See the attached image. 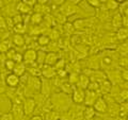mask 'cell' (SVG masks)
Instances as JSON below:
<instances>
[{"label": "cell", "instance_id": "cell-18", "mask_svg": "<svg viewBox=\"0 0 128 120\" xmlns=\"http://www.w3.org/2000/svg\"><path fill=\"white\" fill-rule=\"evenodd\" d=\"M38 42L40 45L44 46V45H47V44H48V42H49V38H48L47 36H45V35H43V36H40Z\"/></svg>", "mask_w": 128, "mask_h": 120}, {"label": "cell", "instance_id": "cell-21", "mask_svg": "<svg viewBox=\"0 0 128 120\" xmlns=\"http://www.w3.org/2000/svg\"><path fill=\"white\" fill-rule=\"evenodd\" d=\"M88 3L91 4V5H93V6H98L99 5V1H98V0H89Z\"/></svg>", "mask_w": 128, "mask_h": 120}, {"label": "cell", "instance_id": "cell-20", "mask_svg": "<svg viewBox=\"0 0 128 120\" xmlns=\"http://www.w3.org/2000/svg\"><path fill=\"white\" fill-rule=\"evenodd\" d=\"M6 67L9 68L10 70H13V68H14V66H15V64H14V62L12 61V60H10V61H8V62L6 63Z\"/></svg>", "mask_w": 128, "mask_h": 120}, {"label": "cell", "instance_id": "cell-4", "mask_svg": "<svg viewBox=\"0 0 128 120\" xmlns=\"http://www.w3.org/2000/svg\"><path fill=\"white\" fill-rule=\"evenodd\" d=\"M6 84L9 86L16 87L18 85V83H19V77H17V75L14 74V73H10L6 79Z\"/></svg>", "mask_w": 128, "mask_h": 120}, {"label": "cell", "instance_id": "cell-19", "mask_svg": "<svg viewBox=\"0 0 128 120\" xmlns=\"http://www.w3.org/2000/svg\"><path fill=\"white\" fill-rule=\"evenodd\" d=\"M0 120H14V116L11 113H6V114H3L1 116Z\"/></svg>", "mask_w": 128, "mask_h": 120}, {"label": "cell", "instance_id": "cell-8", "mask_svg": "<svg viewBox=\"0 0 128 120\" xmlns=\"http://www.w3.org/2000/svg\"><path fill=\"white\" fill-rule=\"evenodd\" d=\"M43 74L45 75L47 79H49V78H52L54 75L56 74V71H54L50 66H46V67L43 69Z\"/></svg>", "mask_w": 128, "mask_h": 120}, {"label": "cell", "instance_id": "cell-7", "mask_svg": "<svg viewBox=\"0 0 128 120\" xmlns=\"http://www.w3.org/2000/svg\"><path fill=\"white\" fill-rule=\"evenodd\" d=\"M17 10L20 12V13L26 14V13H29L30 10H31V7L28 5V4H26V3L22 1V2H19V4L17 5Z\"/></svg>", "mask_w": 128, "mask_h": 120}, {"label": "cell", "instance_id": "cell-12", "mask_svg": "<svg viewBox=\"0 0 128 120\" xmlns=\"http://www.w3.org/2000/svg\"><path fill=\"white\" fill-rule=\"evenodd\" d=\"M95 111L93 107H90V106H88L86 109L84 110V117L86 119H91V118H93L94 116H95Z\"/></svg>", "mask_w": 128, "mask_h": 120}, {"label": "cell", "instance_id": "cell-13", "mask_svg": "<svg viewBox=\"0 0 128 120\" xmlns=\"http://www.w3.org/2000/svg\"><path fill=\"white\" fill-rule=\"evenodd\" d=\"M59 114L57 112H48L46 115V120H58Z\"/></svg>", "mask_w": 128, "mask_h": 120}, {"label": "cell", "instance_id": "cell-3", "mask_svg": "<svg viewBox=\"0 0 128 120\" xmlns=\"http://www.w3.org/2000/svg\"><path fill=\"white\" fill-rule=\"evenodd\" d=\"M84 97H86V93L82 88H75L74 94H73V100L76 103H81L84 101Z\"/></svg>", "mask_w": 128, "mask_h": 120}, {"label": "cell", "instance_id": "cell-5", "mask_svg": "<svg viewBox=\"0 0 128 120\" xmlns=\"http://www.w3.org/2000/svg\"><path fill=\"white\" fill-rule=\"evenodd\" d=\"M38 58V54L36 52L33 50V49H30V50H27L25 54H24V60L27 62V63H32L34 62Z\"/></svg>", "mask_w": 128, "mask_h": 120}, {"label": "cell", "instance_id": "cell-1", "mask_svg": "<svg viewBox=\"0 0 128 120\" xmlns=\"http://www.w3.org/2000/svg\"><path fill=\"white\" fill-rule=\"evenodd\" d=\"M35 101L34 99L32 98H28L25 100V102H24V112H25L26 115H30L32 112L34 111L35 109Z\"/></svg>", "mask_w": 128, "mask_h": 120}, {"label": "cell", "instance_id": "cell-22", "mask_svg": "<svg viewBox=\"0 0 128 120\" xmlns=\"http://www.w3.org/2000/svg\"><path fill=\"white\" fill-rule=\"evenodd\" d=\"M30 120H43V118L41 117V116L35 115V116H32V117L30 118Z\"/></svg>", "mask_w": 128, "mask_h": 120}, {"label": "cell", "instance_id": "cell-17", "mask_svg": "<svg viewBox=\"0 0 128 120\" xmlns=\"http://www.w3.org/2000/svg\"><path fill=\"white\" fill-rule=\"evenodd\" d=\"M41 21H42V15L41 14L36 13L32 16V22L33 23H40Z\"/></svg>", "mask_w": 128, "mask_h": 120}, {"label": "cell", "instance_id": "cell-10", "mask_svg": "<svg viewBox=\"0 0 128 120\" xmlns=\"http://www.w3.org/2000/svg\"><path fill=\"white\" fill-rule=\"evenodd\" d=\"M45 62L48 65H52V64L57 63V57H56L54 53H49L45 57Z\"/></svg>", "mask_w": 128, "mask_h": 120}, {"label": "cell", "instance_id": "cell-2", "mask_svg": "<svg viewBox=\"0 0 128 120\" xmlns=\"http://www.w3.org/2000/svg\"><path fill=\"white\" fill-rule=\"evenodd\" d=\"M94 111L98 113H105L107 111V103L102 98H98L94 103Z\"/></svg>", "mask_w": 128, "mask_h": 120}, {"label": "cell", "instance_id": "cell-6", "mask_svg": "<svg viewBox=\"0 0 128 120\" xmlns=\"http://www.w3.org/2000/svg\"><path fill=\"white\" fill-rule=\"evenodd\" d=\"M13 70H14V74H16L18 77V75H22V74H24V72H25V66H24V64L18 63L17 65L14 66Z\"/></svg>", "mask_w": 128, "mask_h": 120}, {"label": "cell", "instance_id": "cell-15", "mask_svg": "<svg viewBox=\"0 0 128 120\" xmlns=\"http://www.w3.org/2000/svg\"><path fill=\"white\" fill-rule=\"evenodd\" d=\"M25 30H26V28H25V26L24 25H22V23H16L15 25V28H14V31L15 32H17V33H24L25 32Z\"/></svg>", "mask_w": 128, "mask_h": 120}, {"label": "cell", "instance_id": "cell-14", "mask_svg": "<svg viewBox=\"0 0 128 120\" xmlns=\"http://www.w3.org/2000/svg\"><path fill=\"white\" fill-rule=\"evenodd\" d=\"M127 29L126 28H122V29H120L118 32V37L120 39H125L127 37Z\"/></svg>", "mask_w": 128, "mask_h": 120}, {"label": "cell", "instance_id": "cell-9", "mask_svg": "<svg viewBox=\"0 0 128 120\" xmlns=\"http://www.w3.org/2000/svg\"><path fill=\"white\" fill-rule=\"evenodd\" d=\"M88 84H89V79H88L86 75H81V77H79L78 79V85L80 86L79 88H86L88 86Z\"/></svg>", "mask_w": 128, "mask_h": 120}, {"label": "cell", "instance_id": "cell-16", "mask_svg": "<svg viewBox=\"0 0 128 120\" xmlns=\"http://www.w3.org/2000/svg\"><path fill=\"white\" fill-rule=\"evenodd\" d=\"M10 49V43L6 41V42H1L0 43V51H8Z\"/></svg>", "mask_w": 128, "mask_h": 120}, {"label": "cell", "instance_id": "cell-11", "mask_svg": "<svg viewBox=\"0 0 128 120\" xmlns=\"http://www.w3.org/2000/svg\"><path fill=\"white\" fill-rule=\"evenodd\" d=\"M13 42L16 46H24L25 45V39L20 34H16L13 37Z\"/></svg>", "mask_w": 128, "mask_h": 120}]
</instances>
